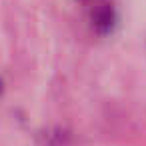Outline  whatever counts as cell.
<instances>
[{
    "mask_svg": "<svg viewBox=\"0 0 146 146\" xmlns=\"http://www.w3.org/2000/svg\"><path fill=\"white\" fill-rule=\"evenodd\" d=\"M92 24L100 34H110L114 30V24H116V14H114L112 6L110 4H100L92 12Z\"/></svg>",
    "mask_w": 146,
    "mask_h": 146,
    "instance_id": "cell-1",
    "label": "cell"
},
{
    "mask_svg": "<svg viewBox=\"0 0 146 146\" xmlns=\"http://www.w3.org/2000/svg\"><path fill=\"white\" fill-rule=\"evenodd\" d=\"M2 92H4V82H2V78H0V96H2Z\"/></svg>",
    "mask_w": 146,
    "mask_h": 146,
    "instance_id": "cell-2",
    "label": "cell"
}]
</instances>
